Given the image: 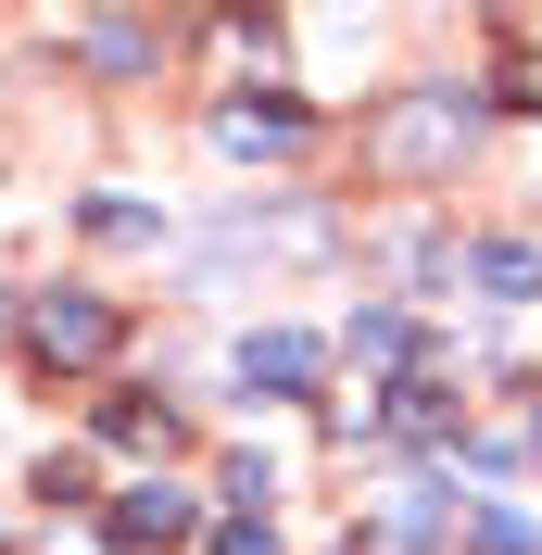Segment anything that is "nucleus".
<instances>
[{
  "label": "nucleus",
  "instance_id": "nucleus-5",
  "mask_svg": "<svg viewBox=\"0 0 542 555\" xmlns=\"http://www.w3.org/2000/svg\"><path fill=\"white\" fill-rule=\"evenodd\" d=\"M215 139H228V152H291L304 114H291V102H228V114H215Z\"/></svg>",
  "mask_w": 542,
  "mask_h": 555
},
{
  "label": "nucleus",
  "instance_id": "nucleus-6",
  "mask_svg": "<svg viewBox=\"0 0 542 555\" xmlns=\"http://www.w3.org/2000/svg\"><path fill=\"white\" fill-rule=\"evenodd\" d=\"M479 291H492V304H530V291H542V253L530 241H479Z\"/></svg>",
  "mask_w": 542,
  "mask_h": 555
},
{
  "label": "nucleus",
  "instance_id": "nucleus-4",
  "mask_svg": "<svg viewBox=\"0 0 542 555\" xmlns=\"http://www.w3.org/2000/svg\"><path fill=\"white\" fill-rule=\"evenodd\" d=\"M315 366H328V353H315L304 328H266V341H240V379H253V391H304Z\"/></svg>",
  "mask_w": 542,
  "mask_h": 555
},
{
  "label": "nucleus",
  "instance_id": "nucleus-3",
  "mask_svg": "<svg viewBox=\"0 0 542 555\" xmlns=\"http://www.w3.org/2000/svg\"><path fill=\"white\" fill-rule=\"evenodd\" d=\"M114 543H127V555H165V543H190V492H165V480H139L127 505H114Z\"/></svg>",
  "mask_w": 542,
  "mask_h": 555
},
{
  "label": "nucleus",
  "instance_id": "nucleus-7",
  "mask_svg": "<svg viewBox=\"0 0 542 555\" xmlns=\"http://www.w3.org/2000/svg\"><path fill=\"white\" fill-rule=\"evenodd\" d=\"M89 64H102V76H127V64H152V26H102V38H89Z\"/></svg>",
  "mask_w": 542,
  "mask_h": 555
},
{
  "label": "nucleus",
  "instance_id": "nucleus-2",
  "mask_svg": "<svg viewBox=\"0 0 542 555\" xmlns=\"http://www.w3.org/2000/svg\"><path fill=\"white\" fill-rule=\"evenodd\" d=\"M467 127H479V102H454V89L441 102H404L391 114V165H441V152H467Z\"/></svg>",
  "mask_w": 542,
  "mask_h": 555
},
{
  "label": "nucleus",
  "instance_id": "nucleus-1",
  "mask_svg": "<svg viewBox=\"0 0 542 555\" xmlns=\"http://www.w3.org/2000/svg\"><path fill=\"white\" fill-rule=\"evenodd\" d=\"M26 341H38V366H102V353H114V304H89V291H51V304L26 315Z\"/></svg>",
  "mask_w": 542,
  "mask_h": 555
},
{
  "label": "nucleus",
  "instance_id": "nucleus-8",
  "mask_svg": "<svg viewBox=\"0 0 542 555\" xmlns=\"http://www.w3.org/2000/svg\"><path fill=\"white\" fill-rule=\"evenodd\" d=\"M215 555H278V543H266V518H228V530H215Z\"/></svg>",
  "mask_w": 542,
  "mask_h": 555
}]
</instances>
